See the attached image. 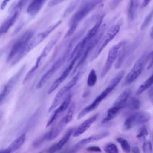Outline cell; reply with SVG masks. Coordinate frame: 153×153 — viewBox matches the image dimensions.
Returning a JSON list of instances; mask_svg holds the SVG:
<instances>
[{
  "instance_id": "cell-1",
  "label": "cell",
  "mask_w": 153,
  "mask_h": 153,
  "mask_svg": "<svg viewBox=\"0 0 153 153\" xmlns=\"http://www.w3.org/2000/svg\"><path fill=\"white\" fill-rule=\"evenodd\" d=\"M62 23L61 20H59L52 25L50 26L45 30L38 33L35 36H33L30 40L27 43L25 47L12 59L11 66L14 65L18 63L23 57L27 54L31 50L37 47L40 43H41L54 29H56Z\"/></svg>"
},
{
  "instance_id": "cell-2",
  "label": "cell",
  "mask_w": 153,
  "mask_h": 153,
  "mask_svg": "<svg viewBox=\"0 0 153 153\" xmlns=\"http://www.w3.org/2000/svg\"><path fill=\"white\" fill-rule=\"evenodd\" d=\"M103 0H89L83 3L73 14L69 21V28L67 31L65 38L71 36L77 28L78 24Z\"/></svg>"
},
{
  "instance_id": "cell-3",
  "label": "cell",
  "mask_w": 153,
  "mask_h": 153,
  "mask_svg": "<svg viewBox=\"0 0 153 153\" xmlns=\"http://www.w3.org/2000/svg\"><path fill=\"white\" fill-rule=\"evenodd\" d=\"M125 71H121L119 72L111 81L109 85L106 87V88L94 100V101L88 105L87 106L83 108L81 112L79 113L77 117V119H81L82 117H84L86 114L88 113L93 111L94 109H95L99 105L100 103L103 101V99H105L108 95L111 93V91L116 87V86L118 84V83L121 81L122 78H123L124 75Z\"/></svg>"
},
{
  "instance_id": "cell-4",
  "label": "cell",
  "mask_w": 153,
  "mask_h": 153,
  "mask_svg": "<svg viewBox=\"0 0 153 153\" xmlns=\"http://www.w3.org/2000/svg\"><path fill=\"white\" fill-rule=\"evenodd\" d=\"M122 24V20H120L118 22L112 25L108 29L105 34L103 35L101 39L96 46L95 49L91 56L90 62L95 60L99 56L102 50L106 47V45L116 36L121 29Z\"/></svg>"
},
{
  "instance_id": "cell-5",
  "label": "cell",
  "mask_w": 153,
  "mask_h": 153,
  "mask_svg": "<svg viewBox=\"0 0 153 153\" xmlns=\"http://www.w3.org/2000/svg\"><path fill=\"white\" fill-rule=\"evenodd\" d=\"M104 16L105 14H103L99 17L94 25L87 32L84 38L75 46V47L74 48V50L72 51L69 56L71 60L74 59H75L76 61H78L79 59L81 56V53L84 48H85V45L96 35V34L99 31L101 26L102 23L103 22Z\"/></svg>"
},
{
  "instance_id": "cell-6",
  "label": "cell",
  "mask_w": 153,
  "mask_h": 153,
  "mask_svg": "<svg viewBox=\"0 0 153 153\" xmlns=\"http://www.w3.org/2000/svg\"><path fill=\"white\" fill-rule=\"evenodd\" d=\"M60 35H61V32L57 33L56 35V36L53 39H51L47 43V44L45 46V47L42 50L41 54L38 57V58L35 63V65L30 69V70L28 71V72L26 75L25 77L24 78L23 81V84H25L26 82H27L32 77V76L35 73L36 71L38 69V68L41 64L42 62L46 58V57L48 56V54L51 51V50L53 49V47L55 45V44L57 42Z\"/></svg>"
},
{
  "instance_id": "cell-7",
  "label": "cell",
  "mask_w": 153,
  "mask_h": 153,
  "mask_svg": "<svg viewBox=\"0 0 153 153\" xmlns=\"http://www.w3.org/2000/svg\"><path fill=\"white\" fill-rule=\"evenodd\" d=\"M106 28H107L106 24H104L103 25L100 26L99 31L96 34V35L85 45V48H84V50H83V51L81 53V57L78 60V63L75 66V68L74 69L72 74L74 73V72H75L77 70V69L79 68V66H81L84 63V62L85 61L88 54L90 53V51L94 48L96 47V46L97 45V44H98L99 41L101 39V38L103 36V35H104V33H105V32L106 30Z\"/></svg>"
},
{
  "instance_id": "cell-8",
  "label": "cell",
  "mask_w": 153,
  "mask_h": 153,
  "mask_svg": "<svg viewBox=\"0 0 153 153\" xmlns=\"http://www.w3.org/2000/svg\"><path fill=\"white\" fill-rule=\"evenodd\" d=\"M71 45H69L67 50L65 52H64L63 55L61 56V57H59L53 63V65L50 67V68L42 75V76L41 78L36 86V89L41 88L46 84V82L50 79V78L54 74V73L63 65V64L65 63V60L69 56V54L71 49Z\"/></svg>"
},
{
  "instance_id": "cell-9",
  "label": "cell",
  "mask_w": 153,
  "mask_h": 153,
  "mask_svg": "<svg viewBox=\"0 0 153 153\" xmlns=\"http://www.w3.org/2000/svg\"><path fill=\"white\" fill-rule=\"evenodd\" d=\"M75 104L74 103H72L70 105L69 107V109L67 113L66 114V115H64L61 118V120L59 121L58 124L56 125V126L54 128H53L50 131L47 133L46 139L47 140H53L60 134V133L62 131L64 128L72 120L73 117V114L75 111Z\"/></svg>"
},
{
  "instance_id": "cell-10",
  "label": "cell",
  "mask_w": 153,
  "mask_h": 153,
  "mask_svg": "<svg viewBox=\"0 0 153 153\" xmlns=\"http://www.w3.org/2000/svg\"><path fill=\"white\" fill-rule=\"evenodd\" d=\"M80 75L81 72L78 71V72L73 76L71 81L57 93L48 109L49 112L55 109L59 105V104L62 103V102L63 100V99L69 94V92L71 91L72 87L76 84Z\"/></svg>"
},
{
  "instance_id": "cell-11",
  "label": "cell",
  "mask_w": 153,
  "mask_h": 153,
  "mask_svg": "<svg viewBox=\"0 0 153 153\" xmlns=\"http://www.w3.org/2000/svg\"><path fill=\"white\" fill-rule=\"evenodd\" d=\"M148 60V54L145 53L135 62L133 68L125 77L123 85H129L133 83L142 73L145 65Z\"/></svg>"
},
{
  "instance_id": "cell-12",
  "label": "cell",
  "mask_w": 153,
  "mask_h": 153,
  "mask_svg": "<svg viewBox=\"0 0 153 153\" xmlns=\"http://www.w3.org/2000/svg\"><path fill=\"white\" fill-rule=\"evenodd\" d=\"M151 118V115L150 112L148 111H139L136 112L129 117H128L123 125V128L125 130H129L133 127L143 124L148 122Z\"/></svg>"
},
{
  "instance_id": "cell-13",
  "label": "cell",
  "mask_w": 153,
  "mask_h": 153,
  "mask_svg": "<svg viewBox=\"0 0 153 153\" xmlns=\"http://www.w3.org/2000/svg\"><path fill=\"white\" fill-rule=\"evenodd\" d=\"M126 41L123 40L114 45L109 51L105 65L101 72V77H105L111 69L112 65L118 58L121 49L126 45Z\"/></svg>"
},
{
  "instance_id": "cell-14",
  "label": "cell",
  "mask_w": 153,
  "mask_h": 153,
  "mask_svg": "<svg viewBox=\"0 0 153 153\" xmlns=\"http://www.w3.org/2000/svg\"><path fill=\"white\" fill-rule=\"evenodd\" d=\"M34 35V30H28L25 32L13 44L8 55L7 61L11 62L12 59L25 47L27 43Z\"/></svg>"
},
{
  "instance_id": "cell-15",
  "label": "cell",
  "mask_w": 153,
  "mask_h": 153,
  "mask_svg": "<svg viewBox=\"0 0 153 153\" xmlns=\"http://www.w3.org/2000/svg\"><path fill=\"white\" fill-rule=\"evenodd\" d=\"M25 68V65H24L17 73H16L10 79L7 81V82L4 86L2 90L0 92V106L5 102L7 99L13 88L14 87L16 83L18 82L19 78L22 75L24 69Z\"/></svg>"
},
{
  "instance_id": "cell-16",
  "label": "cell",
  "mask_w": 153,
  "mask_h": 153,
  "mask_svg": "<svg viewBox=\"0 0 153 153\" xmlns=\"http://www.w3.org/2000/svg\"><path fill=\"white\" fill-rule=\"evenodd\" d=\"M110 134L109 131H102L101 133L93 134L89 137L84 138L78 142H77L72 148V152H77L80 149H81L83 146L87 145L88 143L98 141L99 140L103 139Z\"/></svg>"
},
{
  "instance_id": "cell-17",
  "label": "cell",
  "mask_w": 153,
  "mask_h": 153,
  "mask_svg": "<svg viewBox=\"0 0 153 153\" xmlns=\"http://www.w3.org/2000/svg\"><path fill=\"white\" fill-rule=\"evenodd\" d=\"M21 10L13 7L9 16L0 26V36L8 32L10 28L15 23Z\"/></svg>"
},
{
  "instance_id": "cell-18",
  "label": "cell",
  "mask_w": 153,
  "mask_h": 153,
  "mask_svg": "<svg viewBox=\"0 0 153 153\" xmlns=\"http://www.w3.org/2000/svg\"><path fill=\"white\" fill-rule=\"evenodd\" d=\"M72 98V94L69 93L65 98V99L62 102L61 104L56 109H55L52 115L48 119L46 127H49L68 108L70 104V102Z\"/></svg>"
},
{
  "instance_id": "cell-19",
  "label": "cell",
  "mask_w": 153,
  "mask_h": 153,
  "mask_svg": "<svg viewBox=\"0 0 153 153\" xmlns=\"http://www.w3.org/2000/svg\"><path fill=\"white\" fill-rule=\"evenodd\" d=\"M76 62V60L75 59L71 60V62H70L69 65L63 71V72L61 74V75L59 76V77L57 78L53 82V83L51 85V86L49 87V88H48V90L47 91V93L48 94H51V93H53L67 78V77L68 76L69 74H70V72H71L72 69H73V68L74 66V65H75Z\"/></svg>"
},
{
  "instance_id": "cell-20",
  "label": "cell",
  "mask_w": 153,
  "mask_h": 153,
  "mask_svg": "<svg viewBox=\"0 0 153 153\" xmlns=\"http://www.w3.org/2000/svg\"><path fill=\"white\" fill-rule=\"evenodd\" d=\"M98 116H99V114H96L93 115L92 117H90L89 118L87 119L84 122H82L73 131V133H72L73 136L78 137V136L81 135L82 134H83L84 133H85L90 127V126L92 125V124L94 123L96 121Z\"/></svg>"
},
{
  "instance_id": "cell-21",
  "label": "cell",
  "mask_w": 153,
  "mask_h": 153,
  "mask_svg": "<svg viewBox=\"0 0 153 153\" xmlns=\"http://www.w3.org/2000/svg\"><path fill=\"white\" fill-rule=\"evenodd\" d=\"M26 139V134L25 133L22 134L19 137L16 139L11 144L6 148L4 149L0 150V152L1 153H11L13 152L17 149H19L20 146L23 144Z\"/></svg>"
},
{
  "instance_id": "cell-22",
  "label": "cell",
  "mask_w": 153,
  "mask_h": 153,
  "mask_svg": "<svg viewBox=\"0 0 153 153\" xmlns=\"http://www.w3.org/2000/svg\"><path fill=\"white\" fill-rule=\"evenodd\" d=\"M73 131H74V130L72 128L68 130L67 132L65 133V134L61 138V139L59 142H57L56 144L53 145L49 148L48 152H55L60 150L63 147V146L67 143V142L69 140L71 135L73 133Z\"/></svg>"
},
{
  "instance_id": "cell-23",
  "label": "cell",
  "mask_w": 153,
  "mask_h": 153,
  "mask_svg": "<svg viewBox=\"0 0 153 153\" xmlns=\"http://www.w3.org/2000/svg\"><path fill=\"white\" fill-rule=\"evenodd\" d=\"M47 0H32L27 8V13L30 16H36L42 8Z\"/></svg>"
},
{
  "instance_id": "cell-24",
  "label": "cell",
  "mask_w": 153,
  "mask_h": 153,
  "mask_svg": "<svg viewBox=\"0 0 153 153\" xmlns=\"http://www.w3.org/2000/svg\"><path fill=\"white\" fill-rule=\"evenodd\" d=\"M131 94L130 90H126L123 92H122L116 99L113 106L116 107L117 108L121 110L126 105V103L127 100L129 98V96Z\"/></svg>"
},
{
  "instance_id": "cell-25",
  "label": "cell",
  "mask_w": 153,
  "mask_h": 153,
  "mask_svg": "<svg viewBox=\"0 0 153 153\" xmlns=\"http://www.w3.org/2000/svg\"><path fill=\"white\" fill-rule=\"evenodd\" d=\"M139 6V0H130L127 7V16L130 21L135 19L136 12Z\"/></svg>"
},
{
  "instance_id": "cell-26",
  "label": "cell",
  "mask_w": 153,
  "mask_h": 153,
  "mask_svg": "<svg viewBox=\"0 0 153 153\" xmlns=\"http://www.w3.org/2000/svg\"><path fill=\"white\" fill-rule=\"evenodd\" d=\"M153 85V74L141 84L136 90V94L139 95Z\"/></svg>"
},
{
  "instance_id": "cell-27",
  "label": "cell",
  "mask_w": 153,
  "mask_h": 153,
  "mask_svg": "<svg viewBox=\"0 0 153 153\" xmlns=\"http://www.w3.org/2000/svg\"><path fill=\"white\" fill-rule=\"evenodd\" d=\"M97 74L96 72V71L93 69H91V71H90L88 75V77H87V84L88 87H93L96 82H97Z\"/></svg>"
},
{
  "instance_id": "cell-28",
  "label": "cell",
  "mask_w": 153,
  "mask_h": 153,
  "mask_svg": "<svg viewBox=\"0 0 153 153\" xmlns=\"http://www.w3.org/2000/svg\"><path fill=\"white\" fill-rule=\"evenodd\" d=\"M116 140L120 144L121 147L124 152L127 153H128L130 152V150H131L130 146L129 145V143L126 139L122 137H117Z\"/></svg>"
},
{
  "instance_id": "cell-29",
  "label": "cell",
  "mask_w": 153,
  "mask_h": 153,
  "mask_svg": "<svg viewBox=\"0 0 153 153\" xmlns=\"http://www.w3.org/2000/svg\"><path fill=\"white\" fill-rule=\"evenodd\" d=\"M152 18H153V8L150 11V12L147 14V16L145 17V19L143 20V22L142 23L141 26H140V30H145L148 27V26L151 23Z\"/></svg>"
},
{
  "instance_id": "cell-30",
  "label": "cell",
  "mask_w": 153,
  "mask_h": 153,
  "mask_svg": "<svg viewBox=\"0 0 153 153\" xmlns=\"http://www.w3.org/2000/svg\"><path fill=\"white\" fill-rule=\"evenodd\" d=\"M140 101L139 99H138L136 97H132L128 103V107L131 110H137L140 107Z\"/></svg>"
},
{
  "instance_id": "cell-31",
  "label": "cell",
  "mask_w": 153,
  "mask_h": 153,
  "mask_svg": "<svg viewBox=\"0 0 153 153\" xmlns=\"http://www.w3.org/2000/svg\"><path fill=\"white\" fill-rule=\"evenodd\" d=\"M148 130L146 126H143L139 130L136 137L140 140H145L148 136Z\"/></svg>"
},
{
  "instance_id": "cell-32",
  "label": "cell",
  "mask_w": 153,
  "mask_h": 153,
  "mask_svg": "<svg viewBox=\"0 0 153 153\" xmlns=\"http://www.w3.org/2000/svg\"><path fill=\"white\" fill-rule=\"evenodd\" d=\"M104 150L108 153H118V149L117 145L113 143H109L105 145Z\"/></svg>"
},
{
  "instance_id": "cell-33",
  "label": "cell",
  "mask_w": 153,
  "mask_h": 153,
  "mask_svg": "<svg viewBox=\"0 0 153 153\" xmlns=\"http://www.w3.org/2000/svg\"><path fill=\"white\" fill-rule=\"evenodd\" d=\"M152 144L151 142L149 140L145 141L142 145V150L143 152L148 153L152 151Z\"/></svg>"
},
{
  "instance_id": "cell-34",
  "label": "cell",
  "mask_w": 153,
  "mask_h": 153,
  "mask_svg": "<svg viewBox=\"0 0 153 153\" xmlns=\"http://www.w3.org/2000/svg\"><path fill=\"white\" fill-rule=\"evenodd\" d=\"M123 0H112L111 3V8L115 9Z\"/></svg>"
},
{
  "instance_id": "cell-35",
  "label": "cell",
  "mask_w": 153,
  "mask_h": 153,
  "mask_svg": "<svg viewBox=\"0 0 153 153\" xmlns=\"http://www.w3.org/2000/svg\"><path fill=\"white\" fill-rule=\"evenodd\" d=\"M148 60H149V62L148 68L149 69L153 66V51L148 54Z\"/></svg>"
},
{
  "instance_id": "cell-36",
  "label": "cell",
  "mask_w": 153,
  "mask_h": 153,
  "mask_svg": "<svg viewBox=\"0 0 153 153\" xmlns=\"http://www.w3.org/2000/svg\"><path fill=\"white\" fill-rule=\"evenodd\" d=\"M66 0H51L49 3H48V6L49 7H53L55 5H58L59 4H60L65 1Z\"/></svg>"
},
{
  "instance_id": "cell-37",
  "label": "cell",
  "mask_w": 153,
  "mask_h": 153,
  "mask_svg": "<svg viewBox=\"0 0 153 153\" xmlns=\"http://www.w3.org/2000/svg\"><path fill=\"white\" fill-rule=\"evenodd\" d=\"M87 150L88 151H91V152H101L102 151L100 148L97 146H90L87 148Z\"/></svg>"
},
{
  "instance_id": "cell-38",
  "label": "cell",
  "mask_w": 153,
  "mask_h": 153,
  "mask_svg": "<svg viewBox=\"0 0 153 153\" xmlns=\"http://www.w3.org/2000/svg\"><path fill=\"white\" fill-rule=\"evenodd\" d=\"M11 0H4L3 1H2V2L1 3V6H0V9L1 10H4L5 9V8L6 7V6H7V5L8 4V3Z\"/></svg>"
},
{
  "instance_id": "cell-39",
  "label": "cell",
  "mask_w": 153,
  "mask_h": 153,
  "mask_svg": "<svg viewBox=\"0 0 153 153\" xmlns=\"http://www.w3.org/2000/svg\"><path fill=\"white\" fill-rule=\"evenodd\" d=\"M151 1V0H143L142 3L141 4V8H144V7H146L149 4V3Z\"/></svg>"
},
{
  "instance_id": "cell-40",
  "label": "cell",
  "mask_w": 153,
  "mask_h": 153,
  "mask_svg": "<svg viewBox=\"0 0 153 153\" xmlns=\"http://www.w3.org/2000/svg\"><path fill=\"white\" fill-rule=\"evenodd\" d=\"M132 152H134V153H139V152H140V150H139L138 147L134 146L132 148Z\"/></svg>"
},
{
  "instance_id": "cell-41",
  "label": "cell",
  "mask_w": 153,
  "mask_h": 153,
  "mask_svg": "<svg viewBox=\"0 0 153 153\" xmlns=\"http://www.w3.org/2000/svg\"><path fill=\"white\" fill-rule=\"evenodd\" d=\"M149 96H153V87L151 88V89L149 91Z\"/></svg>"
},
{
  "instance_id": "cell-42",
  "label": "cell",
  "mask_w": 153,
  "mask_h": 153,
  "mask_svg": "<svg viewBox=\"0 0 153 153\" xmlns=\"http://www.w3.org/2000/svg\"><path fill=\"white\" fill-rule=\"evenodd\" d=\"M150 37L151 39H153V26L152 27L151 32H150Z\"/></svg>"
},
{
  "instance_id": "cell-43",
  "label": "cell",
  "mask_w": 153,
  "mask_h": 153,
  "mask_svg": "<svg viewBox=\"0 0 153 153\" xmlns=\"http://www.w3.org/2000/svg\"><path fill=\"white\" fill-rule=\"evenodd\" d=\"M152 141H153V137H152Z\"/></svg>"
},
{
  "instance_id": "cell-44",
  "label": "cell",
  "mask_w": 153,
  "mask_h": 153,
  "mask_svg": "<svg viewBox=\"0 0 153 153\" xmlns=\"http://www.w3.org/2000/svg\"><path fill=\"white\" fill-rule=\"evenodd\" d=\"M152 103H153V100H152Z\"/></svg>"
}]
</instances>
